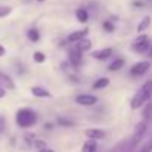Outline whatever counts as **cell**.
I'll return each mask as SVG.
<instances>
[{
	"instance_id": "5bb4252c",
	"label": "cell",
	"mask_w": 152,
	"mask_h": 152,
	"mask_svg": "<svg viewBox=\"0 0 152 152\" xmlns=\"http://www.w3.org/2000/svg\"><path fill=\"white\" fill-rule=\"evenodd\" d=\"M124 64H126V61H124L123 58H117L115 61H112V62L109 64L108 69H109V71H118V69H121V68L124 66Z\"/></svg>"
},
{
	"instance_id": "8992f818",
	"label": "cell",
	"mask_w": 152,
	"mask_h": 152,
	"mask_svg": "<svg viewBox=\"0 0 152 152\" xmlns=\"http://www.w3.org/2000/svg\"><path fill=\"white\" fill-rule=\"evenodd\" d=\"M69 62H71L72 66L78 68L81 65V62H83V52L78 50L77 48L75 49H71L69 50Z\"/></svg>"
},
{
	"instance_id": "f546056e",
	"label": "cell",
	"mask_w": 152,
	"mask_h": 152,
	"mask_svg": "<svg viewBox=\"0 0 152 152\" xmlns=\"http://www.w3.org/2000/svg\"><path fill=\"white\" fill-rule=\"evenodd\" d=\"M148 56L152 58V48H149V50H148Z\"/></svg>"
},
{
	"instance_id": "30bf717a",
	"label": "cell",
	"mask_w": 152,
	"mask_h": 152,
	"mask_svg": "<svg viewBox=\"0 0 152 152\" xmlns=\"http://www.w3.org/2000/svg\"><path fill=\"white\" fill-rule=\"evenodd\" d=\"M0 84L4 89H15V83L12 81V78L7 74L1 72V71H0Z\"/></svg>"
},
{
	"instance_id": "83f0119b",
	"label": "cell",
	"mask_w": 152,
	"mask_h": 152,
	"mask_svg": "<svg viewBox=\"0 0 152 152\" xmlns=\"http://www.w3.org/2000/svg\"><path fill=\"white\" fill-rule=\"evenodd\" d=\"M4 95H6V92H4V87H1V86H0V98H3Z\"/></svg>"
},
{
	"instance_id": "ac0fdd59",
	"label": "cell",
	"mask_w": 152,
	"mask_h": 152,
	"mask_svg": "<svg viewBox=\"0 0 152 152\" xmlns=\"http://www.w3.org/2000/svg\"><path fill=\"white\" fill-rule=\"evenodd\" d=\"M34 145H36V148H37V151L39 152H55V151H52L50 148H49L43 140H39V139H37V140L34 142Z\"/></svg>"
},
{
	"instance_id": "d4e9b609",
	"label": "cell",
	"mask_w": 152,
	"mask_h": 152,
	"mask_svg": "<svg viewBox=\"0 0 152 152\" xmlns=\"http://www.w3.org/2000/svg\"><path fill=\"white\" fill-rule=\"evenodd\" d=\"M103 30L108 31V33H112V31L115 30V27H114V24H112L111 21H105V22H103Z\"/></svg>"
},
{
	"instance_id": "e0dca14e",
	"label": "cell",
	"mask_w": 152,
	"mask_h": 152,
	"mask_svg": "<svg viewBox=\"0 0 152 152\" xmlns=\"http://www.w3.org/2000/svg\"><path fill=\"white\" fill-rule=\"evenodd\" d=\"M78 45L75 46L78 50H81V52H86V50H89L90 48H92V42L90 40H87V39H81L80 42H77Z\"/></svg>"
},
{
	"instance_id": "2e32d148",
	"label": "cell",
	"mask_w": 152,
	"mask_h": 152,
	"mask_svg": "<svg viewBox=\"0 0 152 152\" xmlns=\"http://www.w3.org/2000/svg\"><path fill=\"white\" fill-rule=\"evenodd\" d=\"M151 25V16H145L140 22H139V25H137V33H143L145 30H148V27Z\"/></svg>"
},
{
	"instance_id": "ba28073f",
	"label": "cell",
	"mask_w": 152,
	"mask_h": 152,
	"mask_svg": "<svg viewBox=\"0 0 152 152\" xmlns=\"http://www.w3.org/2000/svg\"><path fill=\"white\" fill-rule=\"evenodd\" d=\"M84 134H86L89 139H95V140L105 137V132L101 130V129H87V130L84 132Z\"/></svg>"
},
{
	"instance_id": "7a4b0ae2",
	"label": "cell",
	"mask_w": 152,
	"mask_h": 152,
	"mask_svg": "<svg viewBox=\"0 0 152 152\" xmlns=\"http://www.w3.org/2000/svg\"><path fill=\"white\" fill-rule=\"evenodd\" d=\"M15 120H16V124L19 127H22V129L31 127V126H34L37 123V114L33 109H30V108H22V109H19L16 112V118Z\"/></svg>"
},
{
	"instance_id": "277c9868",
	"label": "cell",
	"mask_w": 152,
	"mask_h": 152,
	"mask_svg": "<svg viewBox=\"0 0 152 152\" xmlns=\"http://www.w3.org/2000/svg\"><path fill=\"white\" fill-rule=\"evenodd\" d=\"M149 68H151V62L149 61H140V62H137V64H134L132 66L130 74L134 75V77H140V75L146 74Z\"/></svg>"
},
{
	"instance_id": "3957f363",
	"label": "cell",
	"mask_w": 152,
	"mask_h": 152,
	"mask_svg": "<svg viewBox=\"0 0 152 152\" xmlns=\"http://www.w3.org/2000/svg\"><path fill=\"white\" fill-rule=\"evenodd\" d=\"M146 121L143 120V121H140V123H137V126L134 127V132H133V136H132V139H130V142H129V145H127V151L132 152L136 149V146L140 143V140L143 139V136H145V133H146Z\"/></svg>"
},
{
	"instance_id": "ffe728a7",
	"label": "cell",
	"mask_w": 152,
	"mask_h": 152,
	"mask_svg": "<svg viewBox=\"0 0 152 152\" xmlns=\"http://www.w3.org/2000/svg\"><path fill=\"white\" fill-rule=\"evenodd\" d=\"M27 37L31 40V42H39L40 40V33H39V30H36V28H31L28 33H27Z\"/></svg>"
},
{
	"instance_id": "7c38bea8",
	"label": "cell",
	"mask_w": 152,
	"mask_h": 152,
	"mask_svg": "<svg viewBox=\"0 0 152 152\" xmlns=\"http://www.w3.org/2000/svg\"><path fill=\"white\" fill-rule=\"evenodd\" d=\"M31 93L34 96H37V98H50V92L46 90V89H43V87H39V86L33 87L31 89Z\"/></svg>"
},
{
	"instance_id": "5b68a950",
	"label": "cell",
	"mask_w": 152,
	"mask_h": 152,
	"mask_svg": "<svg viewBox=\"0 0 152 152\" xmlns=\"http://www.w3.org/2000/svg\"><path fill=\"white\" fill-rule=\"evenodd\" d=\"M133 50L137 53H145L149 50V39L148 36H139L133 43Z\"/></svg>"
},
{
	"instance_id": "7402d4cb",
	"label": "cell",
	"mask_w": 152,
	"mask_h": 152,
	"mask_svg": "<svg viewBox=\"0 0 152 152\" xmlns=\"http://www.w3.org/2000/svg\"><path fill=\"white\" fill-rule=\"evenodd\" d=\"M10 12H12L10 6H0V18H4V16L10 15Z\"/></svg>"
},
{
	"instance_id": "4dcf8cb0",
	"label": "cell",
	"mask_w": 152,
	"mask_h": 152,
	"mask_svg": "<svg viewBox=\"0 0 152 152\" xmlns=\"http://www.w3.org/2000/svg\"><path fill=\"white\" fill-rule=\"evenodd\" d=\"M45 127H46L48 130H50V129H52V126H50V124H45Z\"/></svg>"
},
{
	"instance_id": "6da1fadb",
	"label": "cell",
	"mask_w": 152,
	"mask_h": 152,
	"mask_svg": "<svg viewBox=\"0 0 152 152\" xmlns=\"http://www.w3.org/2000/svg\"><path fill=\"white\" fill-rule=\"evenodd\" d=\"M151 96H152V80H148L146 83H143V86L139 89V92L133 96L132 103H130L132 109L142 108L143 103H146V102L151 99Z\"/></svg>"
},
{
	"instance_id": "f1b7e54d",
	"label": "cell",
	"mask_w": 152,
	"mask_h": 152,
	"mask_svg": "<svg viewBox=\"0 0 152 152\" xmlns=\"http://www.w3.org/2000/svg\"><path fill=\"white\" fill-rule=\"evenodd\" d=\"M3 55H4V48L0 45V56H3Z\"/></svg>"
},
{
	"instance_id": "44dd1931",
	"label": "cell",
	"mask_w": 152,
	"mask_h": 152,
	"mask_svg": "<svg viewBox=\"0 0 152 152\" xmlns=\"http://www.w3.org/2000/svg\"><path fill=\"white\" fill-rule=\"evenodd\" d=\"M109 84V80L106 78V77H102L99 80H96L95 83H93V89H103V87H106Z\"/></svg>"
},
{
	"instance_id": "cb8c5ba5",
	"label": "cell",
	"mask_w": 152,
	"mask_h": 152,
	"mask_svg": "<svg viewBox=\"0 0 152 152\" xmlns=\"http://www.w3.org/2000/svg\"><path fill=\"white\" fill-rule=\"evenodd\" d=\"M33 56H34V61H36V62H39V64L45 62V59H46L45 53H42V52H36V53H34Z\"/></svg>"
},
{
	"instance_id": "52a82bcc",
	"label": "cell",
	"mask_w": 152,
	"mask_h": 152,
	"mask_svg": "<svg viewBox=\"0 0 152 152\" xmlns=\"http://www.w3.org/2000/svg\"><path fill=\"white\" fill-rule=\"evenodd\" d=\"M75 102L78 105H83V106H92L98 102V98L93 95H78L75 98Z\"/></svg>"
},
{
	"instance_id": "603a6c76",
	"label": "cell",
	"mask_w": 152,
	"mask_h": 152,
	"mask_svg": "<svg viewBox=\"0 0 152 152\" xmlns=\"http://www.w3.org/2000/svg\"><path fill=\"white\" fill-rule=\"evenodd\" d=\"M58 123H59V126H62V127H72V126H74V123H72L71 120H66V118H59Z\"/></svg>"
},
{
	"instance_id": "4fadbf2b",
	"label": "cell",
	"mask_w": 152,
	"mask_h": 152,
	"mask_svg": "<svg viewBox=\"0 0 152 152\" xmlns=\"http://www.w3.org/2000/svg\"><path fill=\"white\" fill-rule=\"evenodd\" d=\"M96 149H98V143H96V140H95V139H89V140L83 145L81 152H96Z\"/></svg>"
},
{
	"instance_id": "9a60e30c",
	"label": "cell",
	"mask_w": 152,
	"mask_h": 152,
	"mask_svg": "<svg viewBox=\"0 0 152 152\" xmlns=\"http://www.w3.org/2000/svg\"><path fill=\"white\" fill-rule=\"evenodd\" d=\"M75 16H77L78 22H83V24H84V22L89 19L87 9H84V7H78V9H77V12H75Z\"/></svg>"
},
{
	"instance_id": "8fae6325",
	"label": "cell",
	"mask_w": 152,
	"mask_h": 152,
	"mask_svg": "<svg viewBox=\"0 0 152 152\" xmlns=\"http://www.w3.org/2000/svg\"><path fill=\"white\" fill-rule=\"evenodd\" d=\"M87 31H89V30L86 28V30H78V31H75V33L69 34V37H68V42H71V43H74V42H80L81 39H84V37H86Z\"/></svg>"
},
{
	"instance_id": "4316f807",
	"label": "cell",
	"mask_w": 152,
	"mask_h": 152,
	"mask_svg": "<svg viewBox=\"0 0 152 152\" xmlns=\"http://www.w3.org/2000/svg\"><path fill=\"white\" fill-rule=\"evenodd\" d=\"M139 152H152V142L151 143H148V145H145Z\"/></svg>"
},
{
	"instance_id": "9c48e42d",
	"label": "cell",
	"mask_w": 152,
	"mask_h": 152,
	"mask_svg": "<svg viewBox=\"0 0 152 152\" xmlns=\"http://www.w3.org/2000/svg\"><path fill=\"white\" fill-rule=\"evenodd\" d=\"M112 55V49H101V50H95L92 52V58L95 59H99V61H103V59H108L109 56Z\"/></svg>"
},
{
	"instance_id": "d6986e66",
	"label": "cell",
	"mask_w": 152,
	"mask_h": 152,
	"mask_svg": "<svg viewBox=\"0 0 152 152\" xmlns=\"http://www.w3.org/2000/svg\"><path fill=\"white\" fill-rule=\"evenodd\" d=\"M143 118L145 121H152V102L151 103H146V106L143 108Z\"/></svg>"
},
{
	"instance_id": "484cf974",
	"label": "cell",
	"mask_w": 152,
	"mask_h": 152,
	"mask_svg": "<svg viewBox=\"0 0 152 152\" xmlns=\"http://www.w3.org/2000/svg\"><path fill=\"white\" fill-rule=\"evenodd\" d=\"M4 127H6V120H4V117L0 115V133L4 132Z\"/></svg>"
}]
</instances>
